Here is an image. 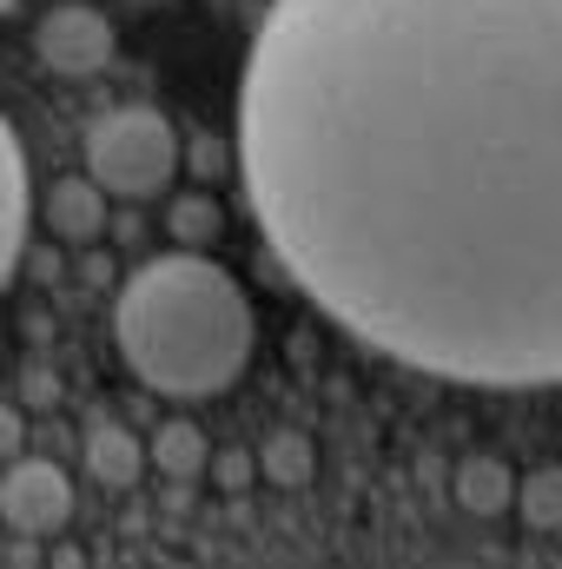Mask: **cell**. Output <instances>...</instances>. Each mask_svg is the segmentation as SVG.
Masks as SVG:
<instances>
[{
    "label": "cell",
    "mask_w": 562,
    "mask_h": 569,
    "mask_svg": "<svg viewBox=\"0 0 562 569\" xmlns=\"http://www.w3.org/2000/svg\"><path fill=\"white\" fill-rule=\"evenodd\" d=\"M239 172L272 259L371 351L562 385V0H272Z\"/></svg>",
    "instance_id": "6da1fadb"
},
{
    "label": "cell",
    "mask_w": 562,
    "mask_h": 569,
    "mask_svg": "<svg viewBox=\"0 0 562 569\" xmlns=\"http://www.w3.org/2000/svg\"><path fill=\"white\" fill-rule=\"evenodd\" d=\"M113 338L127 371L159 398H219L239 385L259 345L245 284L205 252H159L113 298Z\"/></svg>",
    "instance_id": "7a4b0ae2"
},
{
    "label": "cell",
    "mask_w": 562,
    "mask_h": 569,
    "mask_svg": "<svg viewBox=\"0 0 562 569\" xmlns=\"http://www.w3.org/2000/svg\"><path fill=\"white\" fill-rule=\"evenodd\" d=\"M179 172V133L152 107H113L87 133V179L107 199H152Z\"/></svg>",
    "instance_id": "3957f363"
},
{
    "label": "cell",
    "mask_w": 562,
    "mask_h": 569,
    "mask_svg": "<svg viewBox=\"0 0 562 569\" xmlns=\"http://www.w3.org/2000/svg\"><path fill=\"white\" fill-rule=\"evenodd\" d=\"M33 53H40L53 73L87 80V73H100V67L113 60V27H107V13L67 0V7H47V13H40V27H33Z\"/></svg>",
    "instance_id": "277c9868"
},
{
    "label": "cell",
    "mask_w": 562,
    "mask_h": 569,
    "mask_svg": "<svg viewBox=\"0 0 562 569\" xmlns=\"http://www.w3.org/2000/svg\"><path fill=\"white\" fill-rule=\"evenodd\" d=\"M67 510H73V483H67L60 463H47V457L7 463V477H0V517H7L13 530L47 537V530L67 523Z\"/></svg>",
    "instance_id": "5b68a950"
},
{
    "label": "cell",
    "mask_w": 562,
    "mask_h": 569,
    "mask_svg": "<svg viewBox=\"0 0 562 569\" xmlns=\"http://www.w3.org/2000/svg\"><path fill=\"white\" fill-rule=\"evenodd\" d=\"M27 219H33V199H27V152H20L7 113H0V291L13 279L20 252H27Z\"/></svg>",
    "instance_id": "8992f818"
},
{
    "label": "cell",
    "mask_w": 562,
    "mask_h": 569,
    "mask_svg": "<svg viewBox=\"0 0 562 569\" xmlns=\"http://www.w3.org/2000/svg\"><path fill=\"white\" fill-rule=\"evenodd\" d=\"M47 226L60 232V239H100V226H107V192L93 186V179H60L53 192H47Z\"/></svg>",
    "instance_id": "52a82bcc"
},
{
    "label": "cell",
    "mask_w": 562,
    "mask_h": 569,
    "mask_svg": "<svg viewBox=\"0 0 562 569\" xmlns=\"http://www.w3.org/2000/svg\"><path fill=\"white\" fill-rule=\"evenodd\" d=\"M140 437L133 430H93V443H87V470L100 477V483H133V470H140Z\"/></svg>",
    "instance_id": "ba28073f"
},
{
    "label": "cell",
    "mask_w": 562,
    "mask_h": 569,
    "mask_svg": "<svg viewBox=\"0 0 562 569\" xmlns=\"http://www.w3.org/2000/svg\"><path fill=\"white\" fill-rule=\"evenodd\" d=\"M463 497H470V510H503L510 477H503L496 463H470V470H463Z\"/></svg>",
    "instance_id": "9c48e42d"
},
{
    "label": "cell",
    "mask_w": 562,
    "mask_h": 569,
    "mask_svg": "<svg viewBox=\"0 0 562 569\" xmlns=\"http://www.w3.org/2000/svg\"><path fill=\"white\" fill-rule=\"evenodd\" d=\"M199 457H205V437L192 425H165V437H159V463L165 470H199Z\"/></svg>",
    "instance_id": "30bf717a"
},
{
    "label": "cell",
    "mask_w": 562,
    "mask_h": 569,
    "mask_svg": "<svg viewBox=\"0 0 562 569\" xmlns=\"http://www.w3.org/2000/svg\"><path fill=\"white\" fill-rule=\"evenodd\" d=\"M212 226H219V212H212L205 199H179V206H172V239L205 246V239H212Z\"/></svg>",
    "instance_id": "8fae6325"
},
{
    "label": "cell",
    "mask_w": 562,
    "mask_h": 569,
    "mask_svg": "<svg viewBox=\"0 0 562 569\" xmlns=\"http://www.w3.org/2000/svg\"><path fill=\"white\" fill-rule=\"evenodd\" d=\"M530 510H536V523H562V470H543L530 483Z\"/></svg>",
    "instance_id": "7c38bea8"
},
{
    "label": "cell",
    "mask_w": 562,
    "mask_h": 569,
    "mask_svg": "<svg viewBox=\"0 0 562 569\" xmlns=\"http://www.w3.org/2000/svg\"><path fill=\"white\" fill-rule=\"evenodd\" d=\"M7 13H13V0H0V20H7Z\"/></svg>",
    "instance_id": "4fadbf2b"
}]
</instances>
